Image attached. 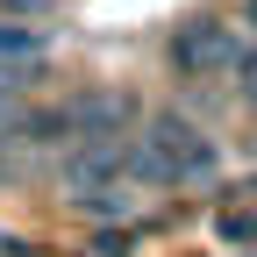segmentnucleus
<instances>
[{"label": "nucleus", "instance_id": "6e6552de", "mask_svg": "<svg viewBox=\"0 0 257 257\" xmlns=\"http://www.w3.org/2000/svg\"><path fill=\"white\" fill-rule=\"evenodd\" d=\"M29 100V72H15V64H0V128L15 121V107Z\"/></svg>", "mask_w": 257, "mask_h": 257}, {"label": "nucleus", "instance_id": "20e7f679", "mask_svg": "<svg viewBox=\"0 0 257 257\" xmlns=\"http://www.w3.org/2000/svg\"><path fill=\"white\" fill-rule=\"evenodd\" d=\"M128 121H143V107H136V93H121V86H93V93H72V100H64V128H72V136H121Z\"/></svg>", "mask_w": 257, "mask_h": 257}, {"label": "nucleus", "instance_id": "423d86ee", "mask_svg": "<svg viewBox=\"0 0 257 257\" xmlns=\"http://www.w3.org/2000/svg\"><path fill=\"white\" fill-rule=\"evenodd\" d=\"M86 221H128V214H143V193L136 186H107V193H93V200H72Z\"/></svg>", "mask_w": 257, "mask_h": 257}, {"label": "nucleus", "instance_id": "f257e3e1", "mask_svg": "<svg viewBox=\"0 0 257 257\" xmlns=\"http://www.w3.org/2000/svg\"><path fill=\"white\" fill-rule=\"evenodd\" d=\"M128 165L150 186H207L221 172V150L200 121L186 114H143V136L128 143Z\"/></svg>", "mask_w": 257, "mask_h": 257}, {"label": "nucleus", "instance_id": "1a4fd4ad", "mask_svg": "<svg viewBox=\"0 0 257 257\" xmlns=\"http://www.w3.org/2000/svg\"><path fill=\"white\" fill-rule=\"evenodd\" d=\"M236 100L257 107V43H243V57H236Z\"/></svg>", "mask_w": 257, "mask_h": 257}, {"label": "nucleus", "instance_id": "39448f33", "mask_svg": "<svg viewBox=\"0 0 257 257\" xmlns=\"http://www.w3.org/2000/svg\"><path fill=\"white\" fill-rule=\"evenodd\" d=\"M43 57H50L43 29H29V22H0V64H15V72H36Z\"/></svg>", "mask_w": 257, "mask_h": 257}, {"label": "nucleus", "instance_id": "f03ea898", "mask_svg": "<svg viewBox=\"0 0 257 257\" xmlns=\"http://www.w3.org/2000/svg\"><path fill=\"white\" fill-rule=\"evenodd\" d=\"M236 57H243V36L221 15H193L172 29V43H165V64L179 79H214V72H236Z\"/></svg>", "mask_w": 257, "mask_h": 257}, {"label": "nucleus", "instance_id": "9d476101", "mask_svg": "<svg viewBox=\"0 0 257 257\" xmlns=\"http://www.w3.org/2000/svg\"><path fill=\"white\" fill-rule=\"evenodd\" d=\"M243 22H250V29H257V0H243Z\"/></svg>", "mask_w": 257, "mask_h": 257}, {"label": "nucleus", "instance_id": "7ed1b4c3", "mask_svg": "<svg viewBox=\"0 0 257 257\" xmlns=\"http://www.w3.org/2000/svg\"><path fill=\"white\" fill-rule=\"evenodd\" d=\"M128 143L121 136H79L72 150L57 157V179L72 200H93V193H107V186H128Z\"/></svg>", "mask_w": 257, "mask_h": 257}, {"label": "nucleus", "instance_id": "9b49d317", "mask_svg": "<svg viewBox=\"0 0 257 257\" xmlns=\"http://www.w3.org/2000/svg\"><path fill=\"white\" fill-rule=\"evenodd\" d=\"M250 257H257V250H250Z\"/></svg>", "mask_w": 257, "mask_h": 257}, {"label": "nucleus", "instance_id": "0eeeda50", "mask_svg": "<svg viewBox=\"0 0 257 257\" xmlns=\"http://www.w3.org/2000/svg\"><path fill=\"white\" fill-rule=\"evenodd\" d=\"M214 236L229 243V250H257V207H229L214 221Z\"/></svg>", "mask_w": 257, "mask_h": 257}]
</instances>
